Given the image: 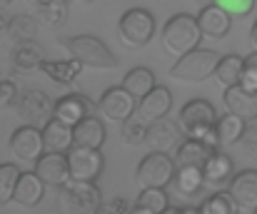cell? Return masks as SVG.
<instances>
[{
  "instance_id": "obj_1",
  "label": "cell",
  "mask_w": 257,
  "mask_h": 214,
  "mask_svg": "<svg viewBox=\"0 0 257 214\" xmlns=\"http://www.w3.org/2000/svg\"><path fill=\"white\" fill-rule=\"evenodd\" d=\"M200 40H202V30L195 15H187V13L172 15L163 28V45H165V53L172 58H182L197 50Z\"/></svg>"
},
{
  "instance_id": "obj_2",
  "label": "cell",
  "mask_w": 257,
  "mask_h": 214,
  "mask_svg": "<svg viewBox=\"0 0 257 214\" xmlns=\"http://www.w3.org/2000/svg\"><path fill=\"white\" fill-rule=\"evenodd\" d=\"M63 45L68 48L70 58L78 60L83 68H92V70H112L117 65V58L110 53V48L97 40L95 35H73L65 38Z\"/></svg>"
},
{
  "instance_id": "obj_3",
  "label": "cell",
  "mask_w": 257,
  "mask_h": 214,
  "mask_svg": "<svg viewBox=\"0 0 257 214\" xmlns=\"http://www.w3.org/2000/svg\"><path fill=\"white\" fill-rule=\"evenodd\" d=\"M102 199L95 182L70 179L58 192V212L60 214H100Z\"/></svg>"
},
{
  "instance_id": "obj_4",
  "label": "cell",
  "mask_w": 257,
  "mask_h": 214,
  "mask_svg": "<svg viewBox=\"0 0 257 214\" xmlns=\"http://www.w3.org/2000/svg\"><path fill=\"white\" fill-rule=\"evenodd\" d=\"M217 65H220V55L215 50L197 48V50L175 60V65L170 68V77L182 80V82H202V80L215 75Z\"/></svg>"
},
{
  "instance_id": "obj_5",
  "label": "cell",
  "mask_w": 257,
  "mask_h": 214,
  "mask_svg": "<svg viewBox=\"0 0 257 214\" xmlns=\"http://www.w3.org/2000/svg\"><path fill=\"white\" fill-rule=\"evenodd\" d=\"M117 28H120V38H122L125 45H130V48H143V45H148V43L153 40V35H155V18H153V13L145 10V8H130V10L122 13Z\"/></svg>"
},
{
  "instance_id": "obj_6",
  "label": "cell",
  "mask_w": 257,
  "mask_h": 214,
  "mask_svg": "<svg viewBox=\"0 0 257 214\" xmlns=\"http://www.w3.org/2000/svg\"><path fill=\"white\" fill-rule=\"evenodd\" d=\"M175 159H172L168 152H150L140 159L138 164V172H135V179L143 189L148 187H168L175 177Z\"/></svg>"
},
{
  "instance_id": "obj_7",
  "label": "cell",
  "mask_w": 257,
  "mask_h": 214,
  "mask_svg": "<svg viewBox=\"0 0 257 214\" xmlns=\"http://www.w3.org/2000/svg\"><path fill=\"white\" fill-rule=\"evenodd\" d=\"M15 110H18V115L23 117V122H25V125L43 130V127L53 120L55 102H53L43 90H25V92L18 97Z\"/></svg>"
},
{
  "instance_id": "obj_8",
  "label": "cell",
  "mask_w": 257,
  "mask_h": 214,
  "mask_svg": "<svg viewBox=\"0 0 257 214\" xmlns=\"http://www.w3.org/2000/svg\"><path fill=\"white\" fill-rule=\"evenodd\" d=\"M68 164H70V179L78 182H97V177L105 169V157L100 149H87V147H70L68 152Z\"/></svg>"
},
{
  "instance_id": "obj_9",
  "label": "cell",
  "mask_w": 257,
  "mask_h": 214,
  "mask_svg": "<svg viewBox=\"0 0 257 214\" xmlns=\"http://www.w3.org/2000/svg\"><path fill=\"white\" fill-rule=\"evenodd\" d=\"M97 107H100V112H102L107 120L122 125L125 120H130V117L138 112V100H135L122 85H115V87H107V90L102 92Z\"/></svg>"
},
{
  "instance_id": "obj_10",
  "label": "cell",
  "mask_w": 257,
  "mask_h": 214,
  "mask_svg": "<svg viewBox=\"0 0 257 214\" xmlns=\"http://www.w3.org/2000/svg\"><path fill=\"white\" fill-rule=\"evenodd\" d=\"M215 122H217V112L207 100H190L180 110V117H177V125H180L185 137H192L195 132H200L205 127H212Z\"/></svg>"
},
{
  "instance_id": "obj_11",
  "label": "cell",
  "mask_w": 257,
  "mask_h": 214,
  "mask_svg": "<svg viewBox=\"0 0 257 214\" xmlns=\"http://www.w3.org/2000/svg\"><path fill=\"white\" fill-rule=\"evenodd\" d=\"M10 152L20 159V162H30L35 164L43 154H45V144H43V130L23 125L10 135Z\"/></svg>"
},
{
  "instance_id": "obj_12",
  "label": "cell",
  "mask_w": 257,
  "mask_h": 214,
  "mask_svg": "<svg viewBox=\"0 0 257 214\" xmlns=\"http://www.w3.org/2000/svg\"><path fill=\"white\" fill-rule=\"evenodd\" d=\"M45 187H65L70 182V164H68V154H60V152H45L38 162H35V169H33Z\"/></svg>"
},
{
  "instance_id": "obj_13",
  "label": "cell",
  "mask_w": 257,
  "mask_h": 214,
  "mask_svg": "<svg viewBox=\"0 0 257 214\" xmlns=\"http://www.w3.org/2000/svg\"><path fill=\"white\" fill-rule=\"evenodd\" d=\"M95 112V105L87 95H80V92H73V95H65L55 102V110H53V117L63 125H70L75 127L78 122H83L85 117H92Z\"/></svg>"
},
{
  "instance_id": "obj_14",
  "label": "cell",
  "mask_w": 257,
  "mask_h": 214,
  "mask_svg": "<svg viewBox=\"0 0 257 214\" xmlns=\"http://www.w3.org/2000/svg\"><path fill=\"white\" fill-rule=\"evenodd\" d=\"M145 142L153 147V152H170V149H177L180 142H182V130L168 117L155 120L148 127V140Z\"/></svg>"
},
{
  "instance_id": "obj_15",
  "label": "cell",
  "mask_w": 257,
  "mask_h": 214,
  "mask_svg": "<svg viewBox=\"0 0 257 214\" xmlns=\"http://www.w3.org/2000/svg\"><path fill=\"white\" fill-rule=\"evenodd\" d=\"M230 197L237 202L240 209L257 212V169H245L230 179Z\"/></svg>"
},
{
  "instance_id": "obj_16",
  "label": "cell",
  "mask_w": 257,
  "mask_h": 214,
  "mask_svg": "<svg viewBox=\"0 0 257 214\" xmlns=\"http://www.w3.org/2000/svg\"><path fill=\"white\" fill-rule=\"evenodd\" d=\"M172 107V92L168 87H153L140 102H138V115L145 120V122H155V120H163L168 117Z\"/></svg>"
},
{
  "instance_id": "obj_17",
  "label": "cell",
  "mask_w": 257,
  "mask_h": 214,
  "mask_svg": "<svg viewBox=\"0 0 257 214\" xmlns=\"http://www.w3.org/2000/svg\"><path fill=\"white\" fill-rule=\"evenodd\" d=\"M225 105H227V112L242 117L245 122L257 120V92L245 90L242 85L225 87Z\"/></svg>"
},
{
  "instance_id": "obj_18",
  "label": "cell",
  "mask_w": 257,
  "mask_h": 214,
  "mask_svg": "<svg viewBox=\"0 0 257 214\" xmlns=\"http://www.w3.org/2000/svg\"><path fill=\"white\" fill-rule=\"evenodd\" d=\"M197 25H200V30H202L205 38L217 40V38H225V35L230 33V28H232V18H230L222 8H217V5L212 3V5H205V8L200 10V15H197Z\"/></svg>"
},
{
  "instance_id": "obj_19",
  "label": "cell",
  "mask_w": 257,
  "mask_h": 214,
  "mask_svg": "<svg viewBox=\"0 0 257 214\" xmlns=\"http://www.w3.org/2000/svg\"><path fill=\"white\" fill-rule=\"evenodd\" d=\"M45 197V184L43 179L35 174V172H23L18 184H15V194H13V202L18 207H25V209H33L43 202Z\"/></svg>"
},
{
  "instance_id": "obj_20",
  "label": "cell",
  "mask_w": 257,
  "mask_h": 214,
  "mask_svg": "<svg viewBox=\"0 0 257 214\" xmlns=\"http://www.w3.org/2000/svg\"><path fill=\"white\" fill-rule=\"evenodd\" d=\"M107 132L102 127V122L92 115V117H85L83 122H78L73 127V147H87V149H100L102 142H105Z\"/></svg>"
},
{
  "instance_id": "obj_21",
  "label": "cell",
  "mask_w": 257,
  "mask_h": 214,
  "mask_svg": "<svg viewBox=\"0 0 257 214\" xmlns=\"http://www.w3.org/2000/svg\"><path fill=\"white\" fill-rule=\"evenodd\" d=\"M43 144H45V152H60V154H68L70 147H73V127L70 125H63L58 122L55 117L43 127Z\"/></svg>"
},
{
  "instance_id": "obj_22",
  "label": "cell",
  "mask_w": 257,
  "mask_h": 214,
  "mask_svg": "<svg viewBox=\"0 0 257 214\" xmlns=\"http://www.w3.org/2000/svg\"><path fill=\"white\" fill-rule=\"evenodd\" d=\"M212 152H215L212 147L185 137V140L180 142V147L175 149V157H172V159H175V167H202Z\"/></svg>"
},
{
  "instance_id": "obj_23",
  "label": "cell",
  "mask_w": 257,
  "mask_h": 214,
  "mask_svg": "<svg viewBox=\"0 0 257 214\" xmlns=\"http://www.w3.org/2000/svg\"><path fill=\"white\" fill-rule=\"evenodd\" d=\"M232 172H235V164H232V159L225 154V152H220V149H215L210 157H207V162L202 164V174H205V184H225L227 179H232Z\"/></svg>"
},
{
  "instance_id": "obj_24",
  "label": "cell",
  "mask_w": 257,
  "mask_h": 214,
  "mask_svg": "<svg viewBox=\"0 0 257 214\" xmlns=\"http://www.w3.org/2000/svg\"><path fill=\"white\" fill-rule=\"evenodd\" d=\"M205 184V174H202V167H177L175 169V177H172V187L180 197H195Z\"/></svg>"
},
{
  "instance_id": "obj_25",
  "label": "cell",
  "mask_w": 257,
  "mask_h": 214,
  "mask_svg": "<svg viewBox=\"0 0 257 214\" xmlns=\"http://www.w3.org/2000/svg\"><path fill=\"white\" fill-rule=\"evenodd\" d=\"M122 87L140 102V100L155 87V75H153L150 68H143V65H140V68H133V70L122 77Z\"/></svg>"
},
{
  "instance_id": "obj_26",
  "label": "cell",
  "mask_w": 257,
  "mask_h": 214,
  "mask_svg": "<svg viewBox=\"0 0 257 214\" xmlns=\"http://www.w3.org/2000/svg\"><path fill=\"white\" fill-rule=\"evenodd\" d=\"M245 130H247V122H245L242 117L232 115V112H227V115L217 117V122H215V132H217L220 144L240 142V140L245 137Z\"/></svg>"
},
{
  "instance_id": "obj_27",
  "label": "cell",
  "mask_w": 257,
  "mask_h": 214,
  "mask_svg": "<svg viewBox=\"0 0 257 214\" xmlns=\"http://www.w3.org/2000/svg\"><path fill=\"white\" fill-rule=\"evenodd\" d=\"M40 70L45 72L53 82H63V85H68V82H75V77L83 72V65L78 63V60H45L43 65H40Z\"/></svg>"
},
{
  "instance_id": "obj_28",
  "label": "cell",
  "mask_w": 257,
  "mask_h": 214,
  "mask_svg": "<svg viewBox=\"0 0 257 214\" xmlns=\"http://www.w3.org/2000/svg\"><path fill=\"white\" fill-rule=\"evenodd\" d=\"M43 63H45V55L35 43H23L13 50V68L18 72H30L40 68Z\"/></svg>"
},
{
  "instance_id": "obj_29",
  "label": "cell",
  "mask_w": 257,
  "mask_h": 214,
  "mask_svg": "<svg viewBox=\"0 0 257 214\" xmlns=\"http://www.w3.org/2000/svg\"><path fill=\"white\" fill-rule=\"evenodd\" d=\"M8 35L13 38V43L23 45V43H35L38 35V18L33 15H15L8 20Z\"/></svg>"
},
{
  "instance_id": "obj_30",
  "label": "cell",
  "mask_w": 257,
  "mask_h": 214,
  "mask_svg": "<svg viewBox=\"0 0 257 214\" xmlns=\"http://www.w3.org/2000/svg\"><path fill=\"white\" fill-rule=\"evenodd\" d=\"M242 65H245V58H240V55H225V58H220V65H217V70H215V77L220 80L222 87L240 85Z\"/></svg>"
},
{
  "instance_id": "obj_31",
  "label": "cell",
  "mask_w": 257,
  "mask_h": 214,
  "mask_svg": "<svg viewBox=\"0 0 257 214\" xmlns=\"http://www.w3.org/2000/svg\"><path fill=\"white\" fill-rule=\"evenodd\" d=\"M135 204L153 214H163L170 207V197H168V192L163 187H148V189H143L138 194V202Z\"/></svg>"
},
{
  "instance_id": "obj_32",
  "label": "cell",
  "mask_w": 257,
  "mask_h": 214,
  "mask_svg": "<svg viewBox=\"0 0 257 214\" xmlns=\"http://www.w3.org/2000/svg\"><path fill=\"white\" fill-rule=\"evenodd\" d=\"M20 174H23V172H20L15 164H10V162H3V164H0V207L8 204V202H13L15 184H18Z\"/></svg>"
},
{
  "instance_id": "obj_33",
  "label": "cell",
  "mask_w": 257,
  "mask_h": 214,
  "mask_svg": "<svg viewBox=\"0 0 257 214\" xmlns=\"http://www.w3.org/2000/svg\"><path fill=\"white\" fill-rule=\"evenodd\" d=\"M237 202L230 197V192H215L212 197H207L200 207L202 214H237Z\"/></svg>"
},
{
  "instance_id": "obj_34",
  "label": "cell",
  "mask_w": 257,
  "mask_h": 214,
  "mask_svg": "<svg viewBox=\"0 0 257 214\" xmlns=\"http://www.w3.org/2000/svg\"><path fill=\"white\" fill-rule=\"evenodd\" d=\"M148 127H150V122H145V120L135 112L130 120L122 122V140L127 144H143L148 140Z\"/></svg>"
},
{
  "instance_id": "obj_35",
  "label": "cell",
  "mask_w": 257,
  "mask_h": 214,
  "mask_svg": "<svg viewBox=\"0 0 257 214\" xmlns=\"http://www.w3.org/2000/svg\"><path fill=\"white\" fill-rule=\"evenodd\" d=\"M45 25H50V28H55V25H63L65 23V18H68V5L65 3H58V0H53V3H48V5H40V15H38Z\"/></svg>"
},
{
  "instance_id": "obj_36",
  "label": "cell",
  "mask_w": 257,
  "mask_h": 214,
  "mask_svg": "<svg viewBox=\"0 0 257 214\" xmlns=\"http://www.w3.org/2000/svg\"><path fill=\"white\" fill-rule=\"evenodd\" d=\"M217 8H222L230 18H242V15H250L252 8H255V0H215Z\"/></svg>"
},
{
  "instance_id": "obj_37",
  "label": "cell",
  "mask_w": 257,
  "mask_h": 214,
  "mask_svg": "<svg viewBox=\"0 0 257 214\" xmlns=\"http://www.w3.org/2000/svg\"><path fill=\"white\" fill-rule=\"evenodd\" d=\"M240 85L250 92H257V50L252 55L245 58V65H242V77H240Z\"/></svg>"
},
{
  "instance_id": "obj_38",
  "label": "cell",
  "mask_w": 257,
  "mask_h": 214,
  "mask_svg": "<svg viewBox=\"0 0 257 214\" xmlns=\"http://www.w3.org/2000/svg\"><path fill=\"white\" fill-rule=\"evenodd\" d=\"M20 92L15 87L13 80H0V110H8V107H15Z\"/></svg>"
},
{
  "instance_id": "obj_39",
  "label": "cell",
  "mask_w": 257,
  "mask_h": 214,
  "mask_svg": "<svg viewBox=\"0 0 257 214\" xmlns=\"http://www.w3.org/2000/svg\"><path fill=\"white\" fill-rule=\"evenodd\" d=\"M242 140H245V144H247V149L257 157V125H252V127L245 130V137H242Z\"/></svg>"
},
{
  "instance_id": "obj_40",
  "label": "cell",
  "mask_w": 257,
  "mask_h": 214,
  "mask_svg": "<svg viewBox=\"0 0 257 214\" xmlns=\"http://www.w3.org/2000/svg\"><path fill=\"white\" fill-rule=\"evenodd\" d=\"M105 212L107 214H130V207H127L125 199H112V202L105 207Z\"/></svg>"
},
{
  "instance_id": "obj_41",
  "label": "cell",
  "mask_w": 257,
  "mask_h": 214,
  "mask_svg": "<svg viewBox=\"0 0 257 214\" xmlns=\"http://www.w3.org/2000/svg\"><path fill=\"white\" fill-rule=\"evenodd\" d=\"M3 33H8V20H5V15L0 13V35H3Z\"/></svg>"
},
{
  "instance_id": "obj_42",
  "label": "cell",
  "mask_w": 257,
  "mask_h": 214,
  "mask_svg": "<svg viewBox=\"0 0 257 214\" xmlns=\"http://www.w3.org/2000/svg\"><path fill=\"white\" fill-rule=\"evenodd\" d=\"M250 38H252V45H255V50H257V20H255V25H252V33H250Z\"/></svg>"
},
{
  "instance_id": "obj_43",
  "label": "cell",
  "mask_w": 257,
  "mask_h": 214,
  "mask_svg": "<svg viewBox=\"0 0 257 214\" xmlns=\"http://www.w3.org/2000/svg\"><path fill=\"white\" fill-rule=\"evenodd\" d=\"M130 214H153V212H148V209H143V207H138V204H135V207L130 209Z\"/></svg>"
},
{
  "instance_id": "obj_44",
  "label": "cell",
  "mask_w": 257,
  "mask_h": 214,
  "mask_svg": "<svg viewBox=\"0 0 257 214\" xmlns=\"http://www.w3.org/2000/svg\"><path fill=\"white\" fill-rule=\"evenodd\" d=\"M38 5H48V3H53V0H35Z\"/></svg>"
},
{
  "instance_id": "obj_45",
  "label": "cell",
  "mask_w": 257,
  "mask_h": 214,
  "mask_svg": "<svg viewBox=\"0 0 257 214\" xmlns=\"http://www.w3.org/2000/svg\"><path fill=\"white\" fill-rule=\"evenodd\" d=\"M10 3H13V0H0V8H3V5H10Z\"/></svg>"
},
{
  "instance_id": "obj_46",
  "label": "cell",
  "mask_w": 257,
  "mask_h": 214,
  "mask_svg": "<svg viewBox=\"0 0 257 214\" xmlns=\"http://www.w3.org/2000/svg\"><path fill=\"white\" fill-rule=\"evenodd\" d=\"M200 3H205V5H212V3H215V0H200Z\"/></svg>"
},
{
  "instance_id": "obj_47",
  "label": "cell",
  "mask_w": 257,
  "mask_h": 214,
  "mask_svg": "<svg viewBox=\"0 0 257 214\" xmlns=\"http://www.w3.org/2000/svg\"><path fill=\"white\" fill-rule=\"evenodd\" d=\"M78 3H92V0H78Z\"/></svg>"
},
{
  "instance_id": "obj_48",
  "label": "cell",
  "mask_w": 257,
  "mask_h": 214,
  "mask_svg": "<svg viewBox=\"0 0 257 214\" xmlns=\"http://www.w3.org/2000/svg\"><path fill=\"white\" fill-rule=\"evenodd\" d=\"M58 3H65V5H68V0H58Z\"/></svg>"
},
{
  "instance_id": "obj_49",
  "label": "cell",
  "mask_w": 257,
  "mask_h": 214,
  "mask_svg": "<svg viewBox=\"0 0 257 214\" xmlns=\"http://www.w3.org/2000/svg\"><path fill=\"white\" fill-rule=\"evenodd\" d=\"M255 214H257V212H255Z\"/></svg>"
}]
</instances>
